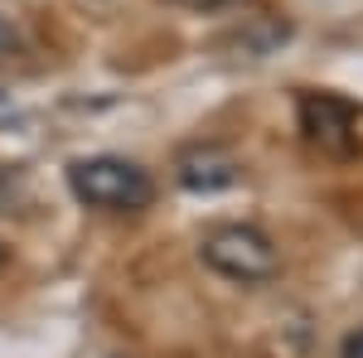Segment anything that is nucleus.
Segmentation results:
<instances>
[{"mask_svg": "<svg viewBox=\"0 0 363 358\" xmlns=\"http://www.w3.org/2000/svg\"><path fill=\"white\" fill-rule=\"evenodd\" d=\"M199 257H203L208 272L228 276L238 286H262V281H277V272H281L277 242L262 228H252V223H218V228H208L203 242H199Z\"/></svg>", "mask_w": 363, "mask_h": 358, "instance_id": "f03ea898", "label": "nucleus"}, {"mask_svg": "<svg viewBox=\"0 0 363 358\" xmlns=\"http://www.w3.org/2000/svg\"><path fill=\"white\" fill-rule=\"evenodd\" d=\"M344 358H363V330H354L344 339Z\"/></svg>", "mask_w": 363, "mask_h": 358, "instance_id": "423d86ee", "label": "nucleus"}, {"mask_svg": "<svg viewBox=\"0 0 363 358\" xmlns=\"http://www.w3.org/2000/svg\"><path fill=\"white\" fill-rule=\"evenodd\" d=\"M68 189L78 203L102 213H140L155 203V179L121 155H92L68 165Z\"/></svg>", "mask_w": 363, "mask_h": 358, "instance_id": "f257e3e1", "label": "nucleus"}, {"mask_svg": "<svg viewBox=\"0 0 363 358\" xmlns=\"http://www.w3.org/2000/svg\"><path fill=\"white\" fill-rule=\"evenodd\" d=\"M174 5H189V10H223V5H238V0H174Z\"/></svg>", "mask_w": 363, "mask_h": 358, "instance_id": "39448f33", "label": "nucleus"}, {"mask_svg": "<svg viewBox=\"0 0 363 358\" xmlns=\"http://www.w3.org/2000/svg\"><path fill=\"white\" fill-rule=\"evenodd\" d=\"M174 179L194 194H218L233 189L242 179V160L228 150V145H213V140H199V145H184L179 160H174Z\"/></svg>", "mask_w": 363, "mask_h": 358, "instance_id": "20e7f679", "label": "nucleus"}, {"mask_svg": "<svg viewBox=\"0 0 363 358\" xmlns=\"http://www.w3.org/2000/svg\"><path fill=\"white\" fill-rule=\"evenodd\" d=\"M0 102H5V92H0Z\"/></svg>", "mask_w": 363, "mask_h": 358, "instance_id": "1a4fd4ad", "label": "nucleus"}, {"mask_svg": "<svg viewBox=\"0 0 363 358\" xmlns=\"http://www.w3.org/2000/svg\"><path fill=\"white\" fill-rule=\"evenodd\" d=\"M5 257H10V247H5V242H0V267H5Z\"/></svg>", "mask_w": 363, "mask_h": 358, "instance_id": "6e6552de", "label": "nucleus"}, {"mask_svg": "<svg viewBox=\"0 0 363 358\" xmlns=\"http://www.w3.org/2000/svg\"><path fill=\"white\" fill-rule=\"evenodd\" d=\"M10 49H15V29H10L5 20H0V58L10 54Z\"/></svg>", "mask_w": 363, "mask_h": 358, "instance_id": "0eeeda50", "label": "nucleus"}, {"mask_svg": "<svg viewBox=\"0 0 363 358\" xmlns=\"http://www.w3.org/2000/svg\"><path fill=\"white\" fill-rule=\"evenodd\" d=\"M296 111H301V131L315 150H325L335 160L359 150V111H354V102H344L335 92H301Z\"/></svg>", "mask_w": 363, "mask_h": 358, "instance_id": "7ed1b4c3", "label": "nucleus"}]
</instances>
